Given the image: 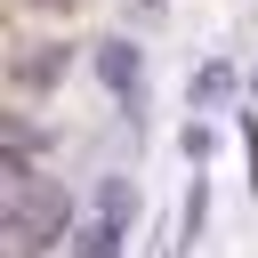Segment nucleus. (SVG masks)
Instances as JSON below:
<instances>
[{"label": "nucleus", "instance_id": "1", "mask_svg": "<svg viewBox=\"0 0 258 258\" xmlns=\"http://www.w3.org/2000/svg\"><path fill=\"white\" fill-rule=\"evenodd\" d=\"M97 73H105L113 89H129V81H137V48H121V40H113V48L97 56Z\"/></svg>", "mask_w": 258, "mask_h": 258}, {"label": "nucleus", "instance_id": "2", "mask_svg": "<svg viewBox=\"0 0 258 258\" xmlns=\"http://www.w3.org/2000/svg\"><path fill=\"white\" fill-rule=\"evenodd\" d=\"M113 250H121V234H113V226H89V234L73 242V258H113Z\"/></svg>", "mask_w": 258, "mask_h": 258}]
</instances>
